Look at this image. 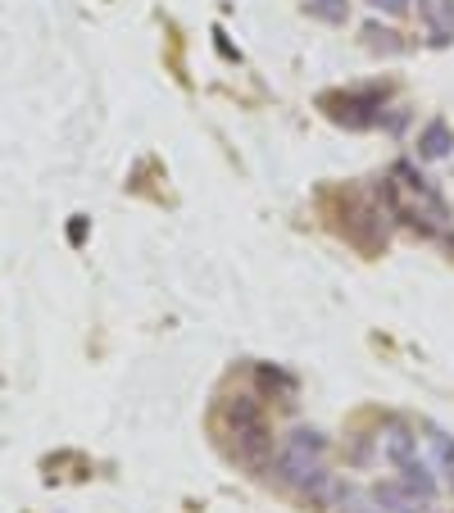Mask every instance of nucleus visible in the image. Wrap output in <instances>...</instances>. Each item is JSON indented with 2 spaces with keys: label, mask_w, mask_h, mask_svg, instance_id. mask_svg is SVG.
<instances>
[{
  "label": "nucleus",
  "mask_w": 454,
  "mask_h": 513,
  "mask_svg": "<svg viewBox=\"0 0 454 513\" xmlns=\"http://www.w3.org/2000/svg\"><path fill=\"white\" fill-rule=\"evenodd\" d=\"M382 100H386V91H346V96H336L341 109H332V119L346 123V128H373L386 114Z\"/></svg>",
  "instance_id": "obj_1"
},
{
  "label": "nucleus",
  "mask_w": 454,
  "mask_h": 513,
  "mask_svg": "<svg viewBox=\"0 0 454 513\" xmlns=\"http://www.w3.org/2000/svg\"><path fill=\"white\" fill-rule=\"evenodd\" d=\"M368 495L377 500V509L382 513H432V500L418 495L405 477H386V482H377Z\"/></svg>",
  "instance_id": "obj_2"
},
{
  "label": "nucleus",
  "mask_w": 454,
  "mask_h": 513,
  "mask_svg": "<svg viewBox=\"0 0 454 513\" xmlns=\"http://www.w3.org/2000/svg\"><path fill=\"white\" fill-rule=\"evenodd\" d=\"M377 450L386 454L391 468H400V464H409V459H418V432L405 423H386V432L377 436Z\"/></svg>",
  "instance_id": "obj_3"
},
{
  "label": "nucleus",
  "mask_w": 454,
  "mask_h": 513,
  "mask_svg": "<svg viewBox=\"0 0 454 513\" xmlns=\"http://www.w3.org/2000/svg\"><path fill=\"white\" fill-rule=\"evenodd\" d=\"M395 473L405 477V482L414 486L418 495H427V500L436 504V495H441V482H436V468H432V459H423V454H418V459H409V464H400V468H395Z\"/></svg>",
  "instance_id": "obj_4"
},
{
  "label": "nucleus",
  "mask_w": 454,
  "mask_h": 513,
  "mask_svg": "<svg viewBox=\"0 0 454 513\" xmlns=\"http://www.w3.org/2000/svg\"><path fill=\"white\" fill-rule=\"evenodd\" d=\"M454 150V132L445 119H432L423 132H418V155L423 159H445Z\"/></svg>",
  "instance_id": "obj_5"
},
{
  "label": "nucleus",
  "mask_w": 454,
  "mask_h": 513,
  "mask_svg": "<svg viewBox=\"0 0 454 513\" xmlns=\"http://www.w3.org/2000/svg\"><path fill=\"white\" fill-rule=\"evenodd\" d=\"M305 14L327 28H346L350 23V0H305Z\"/></svg>",
  "instance_id": "obj_6"
},
{
  "label": "nucleus",
  "mask_w": 454,
  "mask_h": 513,
  "mask_svg": "<svg viewBox=\"0 0 454 513\" xmlns=\"http://www.w3.org/2000/svg\"><path fill=\"white\" fill-rule=\"evenodd\" d=\"M364 41H368L373 50H391V55H395V50H409V41L400 37L395 28H382V23H368V28H364Z\"/></svg>",
  "instance_id": "obj_7"
},
{
  "label": "nucleus",
  "mask_w": 454,
  "mask_h": 513,
  "mask_svg": "<svg viewBox=\"0 0 454 513\" xmlns=\"http://www.w3.org/2000/svg\"><path fill=\"white\" fill-rule=\"evenodd\" d=\"M427 445H432V459H436V464H441V468H454V441H450V436L432 427V432H427Z\"/></svg>",
  "instance_id": "obj_8"
},
{
  "label": "nucleus",
  "mask_w": 454,
  "mask_h": 513,
  "mask_svg": "<svg viewBox=\"0 0 454 513\" xmlns=\"http://www.w3.org/2000/svg\"><path fill=\"white\" fill-rule=\"evenodd\" d=\"M259 386H273V391H282V395H296V377L277 373V368H259Z\"/></svg>",
  "instance_id": "obj_9"
},
{
  "label": "nucleus",
  "mask_w": 454,
  "mask_h": 513,
  "mask_svg": "<svg viewBox=\"0 0 454 513\" xmlns=\"http://www.w3.org/2000/svg\"><path fill=\"white\" fill-rule=\"evenodd\" d=\"M368 10L386 14V19H405V14L414 10V0H368Z\"/></svg>",
  "instance_id": "obj_10"
},
{
  "label": "nucleus",
  "mask_w": 454,
  "mask_h": 513,
  "mask_svg": "<svg viewBox=\"0 0 454 513\" xmlns=\"http://www.w3.org/2000/svg\"><path fill=\"white\" fill-rule=\"evenodd\" d=\"M405 123H409V109H395L391 119H386V132H400V128H405Z\"/></svg>",
  "instance_id": "obj_11"
},
{
  "label": "nucleus",
  "mask_w": 454,
  "mask_h": 513,
  "mask_svg": "<svg viewBox=\"0 0 454 513\" xmlns=\"http://www.w3.org/2000/svg\"><path fill=\"white\" fill-rule=\"evenodd\" d=\"M445 477H450V491H454V468H445Z\"/></svg>",
  "instance_id": "obj_12"
}]
</instances>
